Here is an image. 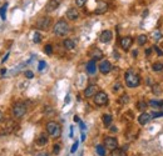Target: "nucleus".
<instances>
[{"mask_svg":"<svg viewBox=\"0 0 163 156\" xmlns=\"http://www.w3.org/2000/svg\"><path fill=\"white\" fill-rule=\"evenodd\" d=\"M124 80H125L127 86L132 87V89L139 86V84H141V77L134 70H128V71H127V73L124 74Z\"/></svg>","mask_w":163,"mask_h":156,"instance_id":"1","label":"nucleus"},{"mask_svg":"<svg viewBox=\"0 0 163 156\" xmlns=\"http://www.w3.org/2000/svg\"><path fill=\"white\" fill-rule=\"evenodd\" d=\"M46 133L49 134V136H52L53 139H58L62 135V128L60 125L55 121H49L46 124Z\"/></svg>","mask_w":163,"mask_h":156,"instance_id":"2","label":"nucleus"},{"mask_svg":"<svg viewBox=\"0 0 163 156\" xmlns=\"http://www.w3.org/2000/svg\"><path fill=\"white\" fill-rule=\"evenodd\" d=\"M53 30H54V34L58 35V36H64V35H67L69 33L70 28L65 20H59V21H57L55 25H54Z\"/></svg>","mask_w":163,"mask_h":156,"instance_id":"3","label":"nucleus"},{"mask_svg":"<svg viewBox=\"0 0 163 156\" xmlns=\"http://www.w3.org/2000/svg\"><path fill=\"white\" fill-rule=\"evenodd\" d=\"M13 114L15 117H23L27 114V105L24 103H16L13 106Z\"/></svg>","mask_w":163,"mask_h":156,"instance_id":"4","label":"nucleus"},{"mask_svg":"<svg viewBox=\"0 0 163 156\" xmlns=\"http://www.w3.org/2000/svg\"><path fill=\"white\" fill-rule=\"evenodd\" d=\"M93 98H94V104L98 106H104L108 103V95L104 91H98Z\"/></svg>","mask_w":163,"mask_h":156,"instance_id":"5","label":"nucleus"},{"mask_svg":"<svg viewBox=\"0 0 163 156\" xmlns=\"http://www.w3.org/2000/svg\"><path fill=\"white\" fill-rule=\"evenodd\" d=\"M50 23H52V20H50L49 16H40L39 19L37 20L35 26H37L38 29H40V30H46L50 26Z\"/></svg>","mask_w":163,"mask_h":156,"instance_id":"6","label":"nucleus"},{"mask_svg":"<svg viewBox=\"0 0 163 156\" xmlns=\"http://www.w3.org/2000/svg\"><path fill=\"white\" fill-rule=\"evenodd\" d=\"M104 145L107 149H109V150H116L118 149V140L116 139V137H112V136H108L104 139Z\"/></svg>","mask_w":163,"mask_h":156,"instance_id":"7","label":"nucleus"},{"mask_svg":"<svg viewBox=\"0 0 163 156\" xmlns=\"http://www.w3.org/2000/svg\"><path fill=\"white\" fill-rule=\"evenodd\" d=\"M113 38V34L111 30H104V31H102L100 35H99V40L102 41V43H109V41L112 40Z\"/></svg>","mask_w":163,"mask_h":156,"instance_id":"8","label":"nucleus"},{"mask_svg":"<svg viewBox=\"0 0 163 156\" xmlns=\"http://www.w3.org/2000/svg\"><path fill=\"white\" fill-rule=\"evenodd\" d=\"M112 70V64L108 61V60H103V61L100 63V65H99V71L102 74H108L109 71Z\"/></svg>","mask_w":163,"mask_h":156,"instance_id":"9","label":"nucleus"},{"mask_svg":"<svg viewBox=\"0 0 163 156\" xmlns=\"http://www.w3.org/2000/svg\"><path fill=\"white\" fill-rule=\"evenodd\" d=\"M132 44H133V38L132 36H124L120 39V46H122V49H124V50H128L132 46Z\"/></svg>","mask_w":163,"mask_h":156,"instance_id":"10","label":"nucleus"},{"mask_svg":"<svg viewBox=\"0 0 163 156\" xmlns=\"http://www.w3.org/2000/svg\"><path fill=\"white\" fill-rule=\"evenodd\" d=\"M150 119H152V115L148 112H142L139 116H138V122H139L141 125H147L149 121H150Z\"/></svg>","mask_w":163,"mask_h":156,"instance_id":"11","label":"nucleus"},{"mask_svg":"<svg viewBox=\"0 0 163 156\" xmlns=\"http://www.w3.org/2000/svg\"><path fill=\"white\" fill-rule=\"evenodd\" d=\"M67 17H68L69 20H72V21L78 20V17H79V13H78V10L75 8H70L67 11Z\"/></svg>","mask_w":163,"mask_h":156,"instance_id":"12","label":"nucleus"},{"mask_svg":"<svg viewBox=\"0 0 163 156\" xmlns=\"http://www.w3.org/2000/svg\"><path fill=\"white\" fill-rule=\"evenodd\" d=\"M97 93H98V91H97V86L95 85H89V86H87L86 90H84V96H86V98H92V96H94Z\"/></svg>","mask_w":163,"mask_h":156,"instance_id":"13","label":"nucleus"},{"mask_svg":"<svg viewBox=\"0 0 163 156\" xmlns=\"http://www.w3.org/2000/svg\"><path fill=\"white\" fill-rule=\"evenodd\" d=\"M58 7H59V1H58V0H49V1H48V4H46L45 10L48 11V13H52V11L57 10Z\"/></svg>","mask_w":163,"mask_h":156,"instance_id":"14","label":"nucleus"},{"mask_svg":"<svg viewBox=\"0 0 163 156\" xmlns=\"http://www.w3.org/2000/svg\"><path fill=\"white\" fill-rule=\"evenodd\" d=\"M108 10V4L105 1H98V7L95 8V14H104Z\"/></svg>","mask_w":163,"mask_h":156,"instance_id":"15","label":"nucleus"},{"mask_svg":"<svg viewBox=\"0 0 163 156\" xmlns=\"http://www.w3.org/2000/svg\"><path fill=\"white\" fill-rule=\"evenodd\" d=\"M89 55L93 58V60H100L102 58H103V52H102L99 49H97V47H93V49L90 50Z\"/></svg>","mask_w":163,"mask_h":156,"instance_id":"16","label":"nucleus"},{"mask_svg":"<svg viewBox=\"0 0 163 156\" xmlns=\"http://www.w3.org/2000/svg\"><path fill=\"white\" fill-rule=\"evenodd\" d=\"M87 71L90 74V75H93L95 74V71H97V64H95V60H90V61L87 64Z\"/></svg>","mask_w":163,"mask_h":156,"instance_id":"17","label":"nucleus"},{"mask_svg":"<svg viewBox=\"0 0 163 156\" xmlns=\"http://www.w3.org/2000/svg\"><path fill=\"white\" fill-rule=\"evenodd\" d=\"M14 128H15V124L11 121V120H9L8 121V125L5 126V129H3V131H1V134H10L11 131L14 130Z\"/></svg>","mask_w":163,"mask_h":156,"instance_id":"18","label":"nucleus"},{"mask_svg":"<svg viewBox=\"0 0 163 156\" xmlns=\"http://www.w3.org/2000/svg\"><path fill=\"white\" fill-rule=\"evenodd\" d=\"M63 45L65 49H68V50H72V49H74V46H75V43L73 40H70V39H65L63 41Z\"/></svg>","mask_w":163,"mask_h":156,"instance_id":"19","label":"nucleus"},{"mask_svg":"<svg viewBox=\"0 0 163 156\" xmlns=\"http://www.w3.org/2000/svg\"><path fill=\"white\" fill-rule=\"evenodd\" d=\"M48 142V136L45 134H41L39 137H38V140H37V144L39 146H44L45 144Z\"/></svg>","mask_w":163,"mask_h":156,"instance_id":"20","label":"nucleus"},{"mask_svg":"<svg viewBox=\"0 0 163 156\" xmlns=\"http://www.w3.org/2000/svg\"><path fill=\"white\" fill-rule=\"evenodd\" d=\"M7 9H8V3H5L1 8H0V17L3 20L7 19Z\"/></svg>","mask_w":163,"mask_h":156,"instance_id":"21","label":"nucleus"},{"mask_svg":"<svg viewBox=\"0 0 163 156\" xmlns=\"http://www.w3.org/2000/svg\"><path fill=\"white\" fill-rule=\"evenodd\" d=\"M111 156H127V154H125V150L123 149H116L112 151Z\"/></svg>","mask_w":163,"mask_h":156,"instance_id":"22","label":"nucleus"},{"mask_svg":"<svg viewBox=\"0 0 163 156\" xmlns=\"http://www.w3.org/2000/svg\"><path fill=\"white\" fill-rule=\"evenodd\" d=\"M102 120H103V124L105 125V126H109V125L112 124V116L109 115V114H104Z\"/></svg>","mask_w":163,"mask_h":156,"instance_id":"23","label":"nucleus"},{"mask_svg":"<svg viewBox=\"0 0 163 156\" xmlns=\"http://www.w3.org/2000/svg\"><path fill=\"white\" fill-rule=\"evenodd\" d=\"M95 150H97V152H98L99 156H105V147L103 145H97Z\"/></svg>","mask_w":163,"mask_h":156,"instance_id":"24","label":"nucleus"},{"mask_svg":"<svg viewBox=\"0 0 163 156\" xmlns=\"http://www.w3.org/2000/svg\"><path fill=\"white\" fill-rule=\"evenodd\" d=\"M137 41H138V44L139 45H144L147 43V35H144V34L139 35V36L137 38Z\"/></svg>","mask_w":163,"mask_h":156,"instance_id":"25","label":"nucleus"},{"mask_svg":"<svg viewBox=\"0 0 163 156\" xmlns=\"http://www.w3.org/2000/svg\"><path fill=\"white\" fill-rule=\"evenodd\" d=\"M152 69H153V71H157V73H158V71H162L163 70V64L162 63H154Z\"/></svg>","mask_w":163,"mask_h":156,"instance_id":"26","label":"nucleus"},{"mask_svg":"<svg viewBox=\"0 0 163 156\" xmlns=\"http://www.w3.org/2000/svg\"><path fill=\"white\" fill-rule=\"evenodd\" d=\"M161 104H162V101H156V100H150L149 103H148V105L150 107H157V109H159Z\"/></svg>","mask_w":163,"mask_h":156,"instance_id":"27","label":"nucleus"},{"mask_svg":"<svg viewBox=\"0 0 163 156\" xmlns=\"http://www.w3.org/2000/svg\"><path fill=\"white\" fill-rule=\"evenodd\" d=\"M128 101H129V98H128V95H127V94H123L122 96H120V99H119L120 104H127Z\"/></svg>","mask_w":163,"mask_h":156,"instance_id":"28","label":"nucleus"},{"mask_svg":"<svg viewBox=\"0 0 163 156\" xmlns=\"http://www.w3.org/2000/svg\"><path fill=\"white\" fill-rule=\"evenodd\" d=\"M44 51H45V54H48V55H52V54H53V46H52L50 44L45 45V47H44Z\"/></svg>","mask_w":163,"mask_h":156,"instance_id":"29","label":"nucleus"},{"mask_svg":"<svg viewBox=\"0 0 163 156\" xmlns=\"http://www.w3.org/2000/svg\"><path fill=\"white\" fill-rule=\"evenodd\" d=\"M40 40H41V38H40V34L39 33H34V36H33V41L34 43H40Z\"/></svg>","mask_w":163,"mask_h":156,"instance_id":"30","label":"nucleus"},{"mask_svg":"<svg viewBox=\"0 0 163 156\" xmlns=\"http://www.w3.org/2000/svg\"><path fill=\"white\" fill-rule=\"evenodd\" d=\"M153 93L154 94H161L162 93V90H161V86L158 85V84H156V85H153Z\"/></svg>","mask_w":163,"mask_h":156,"instance_id":"31","label":"nucleus"},{"mask_svg":"<svg viewBox=\"0 0 163 156\" xmlns=\"http://www.w3.org/2000/svg\"><path fill=\"white\" fill-rule=\"evenodd\" d=\"M147 107V103H144V101H141V103H138V109L139 110H144Z\"/></svg>","mask_w":163,"mask_h":156,"instance_id":"32","label":"nucleus"},{"mask_svg":"<svg viewBox=\"0 0 163 156\" xmlns=\"http://www.w3.org/2000/svg\"><path fill=\"white\" fill-rule=\"evenodd\" d=\"M24 75H25L28 79H33L34 77V74H33V71H30V70H27L25 73H24Z\"/></svg>","mask_w":163,"mask_h":156,"instance_id":"33","label":"nucleus"},{"mask_svg":"<svg viewBox=\"0 0 163 156\" xmlns=\"http://www.w3.org/2000/svg\"><path fill=\"white\" fill-rule=\"evenodd\" d=\"M87 3V0H75V4H77V7H84V4Z\"/></svg>","mask_w":163,"mask_h":156,"instance_id":"34","label":"nucleus"},{"mask_svg":"<svg viewBox=\"0 0 163 156\" xmlns=\"http://www.w3.org/2000/svg\"><path fill=\"white\" fill-rule=\"evenodd\" d=\"M45 66H46V64H45V61H43V60H41V61H39V66H38V69L41 71V70H44L45 69Z\"/></svg>","mask_w":163,"mask_h":156,"instance_id":"35","label":"nucleus"},{"mask_svg":"<svg viewBox=\"0 0 163 156\" xmlns=\"http://www.w3.org/2000/svg\"><path fill=\"white\" fill-rule=\"evenodd\" d=\"M59 151H60V145L55 144V145H54V147H53V152L57 155V154H59Z\"/></svg>","mask_w":163,"mask_h":156,"instance_id":"36","label":"nucleus"},{"mask_svg":"<svg viewBox=\"0 0 163 156\" xmlns=\"http://www.w3.org/2000/svg\"><path fill=\"white\" fill-rule=\"evenodd\" d=\"M77 149H78V141H75V142L73 144V146H72V149H70V152L74 154V152L77 151Z\"/></svg>","mask_w":163,"mask_h":156,"instance_id":"37","label":"nucleus"},{"mask_svg":"<svg viewBox=\"0 0 163 156\" xmlns=\"http://www.w3.org/2000/svg\"><path fill=\"white\" fill-rule=\"evenodd\" d=\"M163 116V114L161 112V111H154V112H152V117H162Z\"/></svg>","mask_w":163,"mask_h":156,"instance_id":"38","label":"nucleus"},{"mask_svg":"<svg viewBox=\"0 0 163 156\" xmlns=\"http://www.w3.org/2000/svg\"><path fill=\"white\" fill-rule=\"evenodd\" d=\"M153 38H154L156 40H159V39H161V33H159V31H154V33H153Z\"/></svg>","mask_w":163,"mask_h":156,"instance_id":"39","label":"nucleus"},{"mask_svg":"<svg viewBox=\"0 0 163 156\" xmlns=\"http://www.w3.org/2000/svg\"><path fill=\"white\" fill-rule=\"evenodd\" d=\"M154 50H156V52H157V54H158V55H159V56H163V52L161 51V49H159V47H158V46H157V45H154Z\"/></svg>","mask_w":163,"mask_h":156,"instance_id":"40","label":"nucleus"},{"mask_svg":"<svg viewBox=\"0 0 163 156\" xmlns=\"http://www.w3.org/2000/svg\"><path fill=\"white\" fill-rule=\"evenodd\" d=\"M119 86H120V85H119V84H117V85H116V86H114V87H113V90H114V91H117V90H119Z\"/></svg>","mask_w":163,"mask_h":156,"instance_id":"41","label":"nucleus"},{"mask_svg":"<svg viewBox=\"0 0 163 156\" xmlns=\"http://www.w3.org/2000/svg\"><path fill=\"white\" fill-rule=\"evenodd\" d=\"M5 73H7V69H1V70H0V74H1V75H4Z\"/></svg>","mask_w":163,"mask_h":156,"instance_id":"42","label":"nucleus"},{"mask_svg":"<svg viewBox=\"0 0 163 156\" xmlns=\"http://www.w3.org/2000/svg\"><path fill=\"white\" fill-rule=\"evenodd\" d=\"M150 52H152V49H148V50H146V55H150Z\"/></svg>","mask_w":163,"mask_h":156,"instance_id":"43","label":"nucleus"},{"mask_svg":"<svg viewBox=\"0 0 163 156\" xmlns=\"http://www.w3.org/2000/svg\"><path fill=\"white\" fill-rule=\"evenodd\" d=\"M3 119H4V114L0 111V121H3Z\"/></svg>","mask_w":163,"mask_h":156,"instance_id":"44","label":"nucleus"},{"mask_svg":"<svg viewBox=\"0 0 163 156\" xmlns=\"http://www.w3.org/2000/svg\"><path fill=\"white\" fill-rule=\"evenodd\" d=\"M74 121L75 122H80V120H79V117H78V116H74Z\"/></svg>","mask_w":163,"mask_h":156,"instance_id":"45","label":"nucleus"},{"mask_svg":"<svg viewBox=\"0 0 163 156\" xmlns=\"http://www.w3.org/2000/svg\"><path fill=\"white\" fill-rule=\"evenodd\" d=\"M159 111L163 114V101H162V104H161V106H159Z\"/></svg>","mask_w":163,"mask_h":156,"instance_id":"46","label":"nucleus"},{"mask_svg":"<svg viewBox=\"0 0 163 156\" xmlns=\"http://www.w3.org/2000/svg\"><path fill=\"white\" fill-rule=\"evenodd\" d=\"M114 58H116V59H118V58H119V54H118V52H116V51H114Z\"/></svg>","mask_w":163,"mask_h":156,"instance_id":"47","label":"nucleus"},{"mask_svg":"<svg viewBox=\"0 0 163 156\" xmlns=\"http://www.w3.org/2000/svg\"><path fill=\"white\" fill-rule=\"evenodd\" d=\"M132 54H133V56H134V58H137V55H138V51H136V50H134Z\"/></svg>","mask_w":163,"mask_h":156,"instance_id":"48","label":"nucleus"},{"mask_svg":"<svg viewBox=\"0 0 163 156\" xmlns=\"http://www.w3.org/2000/svg\"><path fill=\"white\" fill-rule=\"evenodd\" d=\"M84 140H86V135H84V134L82 133V141H84Z\"/></svg>","mask_w":163,"mask_h":156,"instance_id":"49","label":"nucleus"}]
</instances>
